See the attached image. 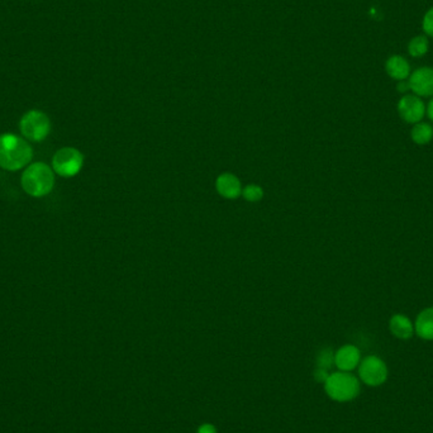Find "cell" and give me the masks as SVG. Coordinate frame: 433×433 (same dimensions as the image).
<instances>
[{
	"label": "cell",
	"instance_id": "6da1fadb",
	"mask_svg": "<svg viewBox=\"0 0 433 433\" xmlns=\"http://www.w3.org/2000/svg\"><path fill=\"white\" fill-rule=\"evenodd\" d=\"M32 160L29 144L15 135L0 136V167L9 172L20 170Z\"/></svg>",
	"mask_w": 433,
	"mask_h": 433
},
{
	"label": "cell",
	"instance_id": "7a4b0ae2",
	"mask_svg": "<svg viewBox=\"0 0 433 433\" xmlns=\"http://www.w3.org/2000/svg\"><path fill=\"white\" fill-rule=\"evenodd\" d=\"M55 184L54 172L46 164H33L22 175V186L31 197H43L52 190Z\"/></svg>",
	"mask_w": 433,
	"mask_h": 433
},
{
	"label": "cell",
	"instance_id": "3957f363",
	"mask_svg": "<svg viewBox=\"0 0 433 433\" xmlns=\"http://www.w3.org/2000/svg\"><path fill=\"white\" fill-rule=\"evenodd\" d=\"M324 390L336 402H350L358 397L360 383L350 372H333L324 381Z\"/></svg>",
	"mask_w": 433,
	"mask_h": 433
},
{
	"label": "cell",
	"instance_id": "277c9868",
	"mask_svg": "<svg viewBox=\"0 0 433 433\" xmlns=\"http://www.w3.org/2000/svg\"><path fill=\"white\" fill-rule=\"evenodd\" d=\"M22 135L32 142H41L47 137L51 123L45 113L40 110H31L26 113L20 123Z\"/></svg>",
	"mask_w": 433,
	"mask_h": 433
},
{
	"label": "cell",
	"instance_id": "5b68a950",
	"mask_svg": "<svg viewBox=\"0 0 433 433\" xmlns=\"http://www.w3.org/2000/svg\"><path fill=\"white\" fill-rule=\"evenodd\" d=\"M84 158L82 152L73 147H65L56 152L52 166L59 175L63 178L75 176L83 167Z\"/></svg>",
	"mask_w": 433,
	"mask_h": 433
},
{
	"label": "cell",
	"instance_id": "8992f818",
	"mask_svg": "<svg viewBox=\"0 0 433 433\" xmlns=\"http://www.w3.org/2000/svg\"><path fill=\"white\" fill-rule=\"evenodd\" d=\"M358 377L369 386H380L388 379V366L378 356H366L358 366Z\"/></svg>",
	"mask_w": 433,
	"mask_h": 433
},
{
	"label": "cell",
	"instance_id": "52a82bcc",
	"mask_svg": "<svg viewBox=\"0 0 433 433\" xmlns=\"http://www.w3.org/2000/svg\"><path fill=\"white\" fill-rule=\"evenodd\" d=\"M399 117L409 124L420 123L426 116V104L420 96L414 94H406L399 99Z\"/></svg>",
	"mask_w": 433,
	"mask_h": 433
},
{
	"label": "cell",
	"instance_id": "ba28073f",
	"mask_svg": "<svg viewBox=\"0 0 433 433\" xmlns=\"http://www.w3.org/2000/svg\"><path fill=\"white\" fill-rule=\"evenodd\" d=\"M411 91L420 98L433 96V68L423 66L414 70L408 77Z\"/></svg>",
	"mask_w": 433,
	"mask_h": 433
},
{
	"label": "cell",
	"instance_id": "9c48e42d",
	"mask_svg": "<svg viewBox=\"0 0 433 433\" xmlns=\"http://www.w3.org/2000/svg\"><path fill=\"white\" fill-rule=\"evenodd\" d=\"M361 363V352L354 344H344L335 354V364L341 372H350Z\"/></svg>",
	"mask_w": 433,
	"mask_h": 433
},
{
	"label": "cell",
	"instance_id": "30bf717a",
	"mask_svg": "<svg viewBox=\"0 0 433 433\" xmlns=\"http://www.w3.org/2000/svg\"><path fill=\"white\" fill-rule=\"evenodd\" d=\"M215 188L217 192H220L223 198L227 199H236L242 194V188H241L240 180L237 176H234V174H222L215 181Z\"/></svg>",
	"mask_w": 433,
	"mask_h": 433
},
{
	"label": "cell",
	"instance_id": "8fae6325",
	"mask_svg": "<svg viewBox=\"0 0 433 433\" xmlns=\"http://www.w3.org/2000/svg\"><path fill=\"white\" fill-rule=\"evenodd\" d=\"M385 71L393 80H408L411 75V65L403 56L393 55L385 62Z\"/></svg>",
	"mask_w": 433,
	"mask_h": 433
},
{
	"label": "cell",
	"instance_id": "7c38bea8",
	"mask_svg": "<svg viewBox=\"0 0 433 433\" xmlns=\"http://www.w3.org/2000/svg\"><path fill=\"white\" fill-rule=\"evenodd\" d=\"M389 330L399 340H411L414 335V324L409 317L397 313L389 321Z\"/></svg>",
	"mask_w": 433,
	"mask_h": 433
},
{
	"label": "cell",
	"instance_id": "4fadbf2b",
	"mask_svg": "<svg viewBox=\"0 0 433 433\" xmlns=\"http://www.w3.org/2000/svg\"><path fill=\"white\" fill-rule=\"evenodd\" d=\"M414 333L425 341H433V307L425 308L417 316Z\"/></svg>",
	"mask_w": 433,
	"mask_h": 433
},
{
	"label": "cell",
	"instance_id": "5bb4252c",
	"mask_svg": "<svg viewBox=\"0 0 433 433\" xmlns=\"http://www.w3.org/2000/svg\"><path fill=\"white\" fill-rule=\"evenodd\" d=\"M411 138L413 142L418 146L430 144L433 139V126L426 122L413 124Z\"/></svg>",
	"mask_w": 433,
	"mask_h": 433
},
{
	"label": "cell",
	"instance_id": "9a60e30c",
	"mask_svg": "<svg viewBox=\"0 0 433 433\" xmlns=\"http://www.w3.org/2000/svg\"><path fill=\"white\" fill-rule=\"evenodd\" d=\"M430 48V42L427 36H416L408 43V52L412 57L420 59L422 56L426 55Z\"/></svg>",
	"mask_w": 433,
	"mask_h": 433
},
{
	"label": "cell",
	"instance_id": "2e32d148",
	"mask_svg": "<svg viewBox=\"0 0 433 433\" xmlns=\"http://www.w3.org/2000/svg\"><path fill=\"white\" fill-rule=\"evenodd\" d=\"M332 364H335V355L332 350L324 349V351H321L317 358V367L328 372Z\"/></svg>",
	"mask_w": 433,
	"mask_h": 433
},
{
	"label": "cell",
	"instance_id": "e0dca14e",
	"mask_svg": "<svg viewBox=\"0 0 433 433\" xmlns=\"http://www.w3.org/2000/svg\"><path fill=\"white\" fill-rule=\"evenodd\" d=\"M242 195L248 202H259L264 197V190H262L261 186L251 184L242 190Z\"/></svg>",
	"mask_w": 433,
	"mask_h": 433
},
{
	"label": "cell",
	"instance_id": "ac0fdd59",
	"mask_svg": "<svg viewBox=\"0 0 433 433\" xmlns=\"http://www.w3.org/2000/svg\"><path fill=\"white\" fill-rule=\"evenodd\" d=\"M422 29L427 37L433 38V7L427 10L422 20Z\"/></svg>",
	"mask_w": 433,
	"mask_h": 433
},
{
	"label": "cell",
	"instance_id": "d6986e66",
	"mask_svg": "<svg viewBox=\"0 0 433 433\" xmlns=\"http://www.w3.org/2000/svg\"><path fill=\"white\" fill-rule=\"evenodd\" d=\"M397 89H398L399 93H402V94H404V96H406L407 93L411 90V86H409L408 80H402V82H398Z\"/></svg>",
	"mask_w": 433,
	"mask_h": 433
},
{
	"label": "cell",
	"instance_id": "ffe728a7",
	"mask_svg": "<svg viewBox=\"0 0 433 433\" xmlns=\"http://www.w3.org/2000/svg\"><path fill=\"white\" fill-rule=\"evenodd\" d=\"M197 433H217V428H215L213 425L206 423V425H202V426L198 428V432Z\"/></svg>",
	"mask_w": 433,
	"mask_h": 433
},
{
	"label": "cell",
	"instance_id": "44dd1931",
	"mask_svg": "<svg viewBox=\"0 0 433 433\" xmlns=\"http://www.w3.org/2000/svg\"><path fill=\"white\" fill-rule=\"evenodd\" d=\"M426 114L428 116V118L431 119L433 122V96L431 98V100H430V103L426 105Z\"/></svg>",
	"mask_w": 433,
	"mask_h": 433
}]
</instances>
